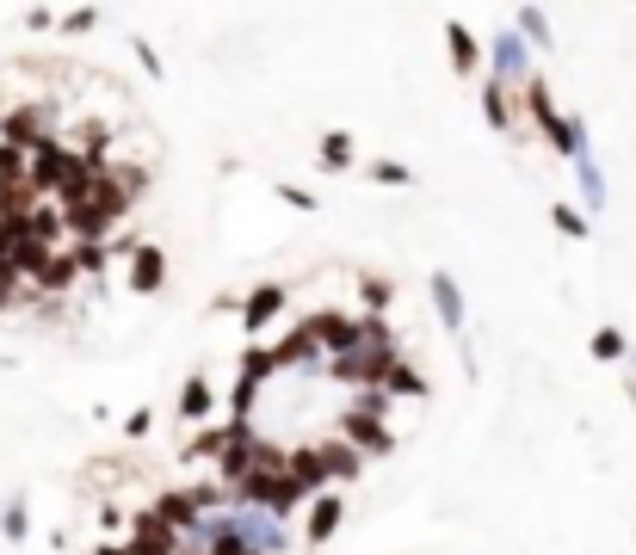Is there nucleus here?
<instances>
[{"label": "nucleus", "mask_w": 636, "mask_h": 555, "mask_svg": "<svg viewBox=\"0 0 636 555\" xmlns=\"http://www.w3.org/2000/svg\"><path fill=\"white\" fill-rule=\"evenodd\" d=\"M303 333H309V346H328V352H352V346H359V321H352V315H340V309H322V315H309L303 321Z\"/></svg>", "instance_id": "nucleus-1"}, {"label": "nucleus", "mask_w": 636, "mask_h": 555, "mask_svg": "<svg viewBox=\"0 0 636 555\" xmlns=\"http://www.w3.org/2000/svg\"><path fill=\"white\" fill-rule=\"evenodd\" d=\"M377 414H383V401L371 395V401L359 407V414H346V432H352V438H359V444H365V451H390V444H396V432H390V426H383Z\"/></svg>", "instance_id": "nucleus-2"}, {"label": "nucleus", "mask_w": 636, "mask_h": 555, "mask_svg": "<svg viewBox=\"0 0 636 555\" xmlns=\"http://www.w3.org/2000/svg\"><path fill=\"white\" fill-rule=\"evenodd\" d=\"M167 284V259H161V247L155 241H136V259H130V290L136 296H155Z\"/></svg>", "instance_id": "nucleus-3"}, {"label": "nucleus", "mask_w": 636, "mask_h": 555, "mask_svg": "<svg viewBox=\"0 0 636 555\" xmlns=\"http://www.w3.org/2000/svg\"><path fill=\"white\" fill-rule=\"evenodd\" d=\"M130 555H173V531L161 525L155 512L136 518V537H130Z\"/></svg>", "instance_id": "nucleus-4"}, {"label": "nucleus", "mask_w": 636, "mask_h": 555, "mask_svg": "<svg viewBox=\"0 0 636 555\" xmlns=\"http://www.w3.org/2000/svg\"><path fill=\"white\" fill-rule=\"evenodd\" d=\"M340 512H346V500H340V494H322V500H315V506H309V525H303V531H309V543H328V537H334V525H340Z\"/></svg>", "instance_id": "nucleus-5"}, {"label": "nucleus", "mask_w": 636, "mask_h": 555, "mask_svg": "<svg viewBox=\"0 0 636 555\" xmlns=\"http://www.w3.org/2000/svg\"><path fill=\"white\" fill-rule=\"evenodd\" d=\"M278 309H285V284H260L254 296L241 303V315H247V327H266Z\"/></svg>", "instance_id": "nucleus-6"}, {"label": "nucleus", "mask_w": 636, "mask_h": 555, "mask_svg": "<svg viewBox=\"0 0 636 555\" xmlns=\"http://www.w3.org/2000/svg\"><path fill=\"white\" fill-rule=\"evenodd\" d=\"M192 512H198V494H167L161 506H155V518L173 531V525H192Z\"/></svg>", "instance_id": "nucleus-7"}, {"label": "nucleus", "mask_w": 636, "mask_h": 555, "mask_svg": "<svg viewBox=\"0 0 636 555\" xmlns=\"http://www.w3.org/2000/svg\"><path fill=\"white\" fill-rule=\"evenodd\" d=\"M322 463H328V475H359V451L352 444H334V438H322Z\"/></svg>", "instance_id": "nucleus-8"}, {"label": "nucleus", "mask_w": 636, "mask_h": 555, "mask_svg": "<svg viewBox=\"0 0 636 555\" xmlns=\"http://www.w3.org/2000/svg\"><path fill=\"white\" fill-rule=\"evenodd\" d=\"M383 389H390V395H427V383H420V370L414 364H390V377H383Z\"/></svg>", "instance_id": "nucleus-9"}, {"label": "nucleus", "mask_w": 636, "mask_h": 555, "mask_svg": "<svg viewBox=\"0 0 636 555\" xmlns=\"http://www.w3.org/2000/svg\"><path fill=\"white\" fill-rule=\"evenodd\" d=\"M180 414H186V420L210 414V383H204V377H192V383H186V395H180Z\"/></svg>", "instance_id": "nucleus-10"}, {"label": "nucleus", "mask_w": 636, "mask_h": 555, "mask_svg": "<svg viewBox=\"0 0 636 555\" xmlns=\"http://www.w3.org/2000/svg\"><path fill=\"white\" fill-rule=\"evenodd\" d=\"M451 62L464 68V74L476 68V44H470V31H457V25H451Z\"/></svg>", "instance_id": "nucleus-11"}, {"label": "nucleus", "mask_w": 636, "mask_h": 555, "mask_svg": "<svg viewBox=\"0 0 636 555\" xmlns=\"http://www.w3.org/2000/svg\"><path fill=\"white\" fill-rule=\"evenodd\" d=\"M593 352H599V358H618V352H624V333H618V327H599V333H593Z\"/></svg>", "instance_id": "nucleus-12"}, {"label": "nucleus", "mask_w": 636, "mask_h": 555, "mask_svg": "<svg viewBox=\"0 0 636 555\" xmlns=\"http://www.w3.org/2000/svg\"><path fill=\"white\" fill-rule=\"evenodd\" d=\"M322 161H328V167H346V161H352V136H328Z\"/></svg>", "instance_id": "nucleus-13"}, {"label": "nucleus", "mask_w": 636, "mask_h": 555, "mask_svg": "<svg viewBox=\"0 0 636 555\" xmlns=\"http://www.w3.org/2000/svg\"><path fill=\"white\" fill-rule=\"evenodd\" d=\"M365 303L383 309V303H390V284H383V278H365Z\"/></svg>", "instance_id": "nucleus-14"}, {"label": "nucleus", "mask_w": 636, "mask_h": 555, "mask_svg": "<svg viewBox=\"0 0 636 555\" xmlns=\"http://www.w3.org/2000/svg\"><path fill=\"white\" fill-rule=\"evenodd\" d=\"M550 216H556V222H562V229H569V235H581V216H575V210H569V204H556V210H550Z\"/></svg>", "instance_id": "nucleus-15"}, {"label": "nucleus", "mask_w": 636, "mask_h": 555, "mask_svg": "<svg viewBox=\"0 0 636 555\" xmlns=\"http://www.w3.org/2000/svg\"><path fill=\"white\" fill-rule=\"evenodd\" d=\"M377 179H383V185H402V179H408V167H396V161H383V167H377Z\"/></svg>", "instance_id": "nucleus-16"}]
</instances>
